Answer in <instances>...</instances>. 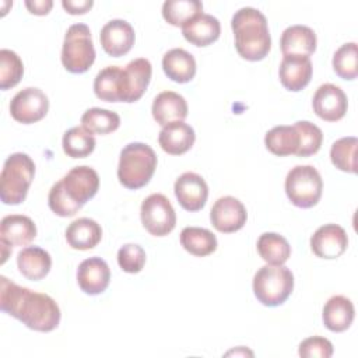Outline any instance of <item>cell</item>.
<instances>
[{
	"label": "cell",
	"mask_w": 358,
	"mask_h": 358,
	"mask_svg": "<svg viewBox=\"0 0 358 358\" xmlns=\"http://www.w3.org/2000/svg\"><path fill=\"white\" fill-rule=\"evenodd\" d=\"M196 69L193 55L182 48H173L162 57V70L166 77L175 83H189L196 76Z\"/></svg>",
	"instance_id": "obj_25"
},
{
	"label": "cell",
	"mask_w": 358,
	"mask_h": 358,
	"mask_svg": "<svg viewBox=\"0 0 358 358\" xmlns=\"http://www.w3.org/2000/svg\"><path fill=\"white\" fill-rule=\"evenodd\" d=\"M24 76V64L20 56L10 50H0V88L3 91L15 87Z\"/></svg>",
	"instance_id": "obj_37"
},
{
	"label": "cell",
	"mask_w": 358,
	"mask_h": 358,
	"mask_svg": "<svg viewBox=\"0 0 358 358\" xmlns=\"http://www.w3.org/2000/svg\"><path fill=\"white\" fill-rule=\"evenodd\" d=\"M17 266L25 278L38 281L45 278L50 271L52 257L39 246H27L18 252Z\"/></svg>",
	"instance_id": "obj_26"
},
{
	"label": "cell",
	"mask_w": 358,
	"mask_h": 358,
	"mask_svg": "<svg viewBox=\"0 0 358 358\" xmlns=\"http://www.w3.org/2000/svg\"><path fill=\"white\" fill-rule=\"evenodd\" d=\"M94 92L101 101L122 102V69L117 66H108L102 69L94 80Z\"/></svg>",
	"instance_id": "obj_29"
},
{
	"label": "cell",
	"mask_w": 358,
	"mask_h": 358,
	"mask_svg": "<svg viewBox=\"0 0 358 358\" xmlns=\"http://www.w3.org/2000/svg\"><path fill=\"white\" fill-rule=\"evenodd\" d=\"M140 218L143 227L154 236H165L176 225L175 210L161 193H152L141 203Z\"/></svg>",
	"instance_id": "obj_9"
},
{
	"label": "cell",
	"mask_w": 358,
	"mask_h": 358,
	"mask_svg": "<svg viewBox=\"0 0 358 358\" xmlns=\"http://www.w3.org/2000/svg\"><path fill=\"white\" fill-rule=\"evenodd\" d=\"M102 49L112 57H120L130 52L134 45V29L124 20H110L99 34Z\"/></svg>",
	"instance_id": "obj_17"
},
{
	"label": "cell",
	"mask_w": 358,
	"mask_h": 358,
	"mask_svg": "<svg viewBox=\"0 0 358 358\" xmlns=\"http://www.w3.org/2000/svg\"><path fill=\"white\" fill-rule=\"evenodd\" d=\"M63 8L66 10V13L77 15V14H85L87 11L91 10V7L94 6L92 0H63L62 1Z\"/></svg>",
	"instance_id": "obj_41"
},
{
	"label": "cell",
	"mask_w": 358,
	"mask_h": 358,
	"mask_svg": "<svg viewBox=\"0 0 358 358\" xmlns=\"http://www.w3.org/2000/svg\"><path fill=\"white\" fill-rule=\"evenodd\" d=\"M316 34L306 25H291L281 35V52L284 56L296 55L309 57L316 50Z\"/></svg>",
	"instance_id": "obj_22"
},
{
	"label": "cell",
	"mask_w": 358,
	"mask_h": 358,
	"mask_svg": "<svg viewBox=\"0 0 358 358\" xmlns=\"http://www.w3.org/2000/svg\"><path fill=\"white\" fill-rule=\"evenodd\" d=\"M323 192V180L312 165H296L285 178V193L289 201L299 208H310L317 204Z\"/></svg>",
	"instance_id": "obj_8"
},
{
	"label": "cell",
	"mask_w": 358,
	"mask_h": 358,
	"mask_svg": "<svg viewBox=\"0 0 358 358\" xmlns=\"http://www.w3.org/2000/svg\"><path fill=\"white\" fill-rule=\"evenodd\" d=\"M298 354L303 358H329L333 355V344L320 336L308 337L299 344Z\"/></svg>",
	"instance_id": "obj_40"
},
{
	"label": "cell",
	"mask_w": 358,
	"mask_h": 358,
	"mask_svg": "<svg viewBox=\"0 0 358 358\" xmlns=\"http://www.w3.org/2000/svg\"><path fill=\"white\" fill-rule=\"evenodd\" d=\"M178 203L186 211H199L204 207L208 197V186L206 180L194 172L182 173L173 186Z\"/></svg>",
	"instance_id": "obj_16"
},
{
	"label": "cell",
	"mask_w": 358,
	"mask_h": 358,
	"mask_svg": "<svg viewBox=\"0 0 358 358\" xmlns=\"http://www.w3.org/2000/svg\"><path fill=\"white\" fill-rule=\"evenodd\" d=\"M196 141L193 127L185 122H172L162 126L158 143L161 148L171 155H182L187 152Z\"/></svg>",
	"instance_id": "obj_20"
},
{
	"label": "cell",
	"mask_w": 358,
	"mask_h": 358,
	"mask_svg": "<svg viewBox=\"0 0 358 358\" xmlns=\"http://www.w3.org/2000/svg\"><path fill=\"white\" fill-rule=\"evenodd\" d=\"M155 168V151L144 143H130L120 151L117 179L124 187L137 190L150 182Z\"/></svg>",
	"instance_id": "obj_4"
},
{
	"label": "cell",
	"mask_w": 358,
	"mask_h": 358,
	"mask_svg": "<svg viewBox=\"0 0 358 358\" xmlns=\"http://www.w3.org/2000/svg\"><path fill=\"white\" fill-rule=\"evenodd\" d=\"M182 34L194 46H208L220 38L221 25L215 17L201 13L182 27Z\"/></svg>",
	"instance_id": "obj_24"
},
{
	"label": "cell",
	"mask_w": 358,
	"mask_h": 358,
	"mask_svg": "<svg viewBox=\"0 0 358 358\" xmlns=\"http://www.w3.org/2000/svg\"><path fill=\"white\" fill-rule=\"evenodd\" d=\"M201 13L203 4L199 0H166L162 4V17L173 27H183Z\"/></svg>",
	"instance_id": "obj_32"
},
{
	"label": "cell",
	"mask_w": 358,
	"mask_h": 358,
	"mask_svg": "<svg viewBox=\"0 0 358 358\" xmlns=\"http://www.w3.org/2000/svg\"><path fill=\"white\" fill-rule=\"evenodd\" d=\"M95 138L91 133H88L83 126H76L69 129L63 134L62 147L67 157L71 158H85L95 148Z\"/></svg>",
	"instance_id": "obj_34"
},
{
	"label": "cell",
	"mask_w": 358,
	"mask_h": 358,
	"mask_svg": "<svg viewBox=\"0 0 358 358\" xmlns=\"http://www.w3.org/2000/svg\"><path fill=\"white\" fill-rule=\"evenodd\" d=\"M35 175L32 158L24 152L11 154L1 169L0 175V199L4 204H21L28 193Z\"/></svg>",
	"instance_id": "obj_5"
},
{
	"label": "cell",
	"mask_w": 358,
	"mask_h": 358,
	"mask_svg": "<svg viewBox=\"0 0 358 358\" xmlns=\"http://www.w3.org/2000/svg\"><path fill=\"white\" fill-rule=\"evenodd\" d=\"M152 67L151 63L144 59L138 57L127 63L124 69H122V85H123V95L122 102L131 103L138 101L151 80Z\"/></svg>",
	"instance_id": "obj_15"
},
{
	"label": "cell",
	"mask_w": 358,
	"mask_h": 358,
	"mask_svg": "<svg viewBox=\"0 0 358 358\" xmlns=\"http://www.w3.org/2000/svg\"><path fill=\"white\" fill-rule=\"evenodd\" d=\"M257 252L267 264L282 266L291 256L288 241L275 232H264L257 239Z\"/></svg>",
	"instance_id": "obj_31"
},
{
	"label": "cell",
	"mask_w": 358,
	"mask_h": 358,
	"mask_svg": "<svg viewBox=\"0 0 358 358\" xmlns=\"http://www.w3.org/2000/svg\"><path fill=\"white\" fill-rule=\"evenodd\" d=\"M95 56L90 28L85 24H73L69 27L62 48L63 67L73 74L85 73L94 64Z\"/></svg>",
	"instance_id": "obj_7"
},
{
	"label": "cell",
	"mask_w": 358,
	"mask_h": 358,
	"mask_svg": "<svg viewBox=\"0 0 358 358\" xmlns=\"http://www.w3.org/2000/svg\"><path fill=\"white\" fill-rule=\"evenodd\" d=\"M333 70L343 80H355L358 76V49L355 42L341 45L333 56Z\"/></svg>",
	"instance_id": "obj_36"
},
{
	"label": "cell",
	"mask_w": 358,
	"mask_h": 358,
	"mask_svg": "<svg viewBox=\"0 0 358 358\" xmlns=\"http://www.w3.org/2000/svg\"><path fill=\"white\" fill-rule=\"evenodd\" d=\"M110 281V268L101 257H90L80 263L77 268V284L87 295L102 294Z\"/></svg>",
	"instance_id": "obj_18"
},
{
	"label": "cell",
	"mask_w": 358,
	"mask_h": 358,
	"mask_svg": "<svg viewBox=\"0 0 358 358\" xmlns=\"http://www.w3.org/2000/svg\"><path fill=\"white\" fill-rule=\"evenodd\" d=\"M236 52L242 59L257 62L264 59L271 48L267 20L253 7L239 8L231 20Z\"/></svg>",
	"instance_id": "obj_3"
},
{
	"label": "cell",
	"mask_w": 358,
	"mask_h": 358,
	"mask_svg": "<svg viewBox=\"0 0 358 358\" xmlns=\"http://www.w3.org/2000/svg\"><path fill=\"white\" fill-rule=\"evenodd\" d=\"M180 245L190 255L204 257L215 252L217 238L211 231L206 228L186 227L180 232Z\"/></svg>",
	"instance_id": "obj_30"
},
{
	"label": "cell",
	"mask_w": 358,
	"mask_h": 358,
	"mask_svg": "<svg viewBox=\"0 0 358 358\" xmlns=\"http://www.w3.org/2000/svg\"><path fill=\"white\" fill-rule=\"evenodd\" d=\"M315 113L326 122H337L344 117L348 101L344 91L334 84H322L312 99Z\"/></svg>",
	"instance_id": "obj_13"
},
{
	"label": "cell",
	"mask_w": 358,
	"mask_h": 358,
	"mask_svg": "<svg viewBox=\"0 0 358 358\" xmlns=\"http://www.w3.org/2000/svg\"><path fill=\"white\" fill-rule=\"evenodd\" d=\"M25 7L28 8V11L31 14H35V15H46L50 8L53 7V1L50 0H27L25 1Z\"/></svg>",
	"instance_id": "obj_42"
},
{
	"label": "cell",
	"mask_w": 358,
	"mask_h": 358,
	"mask_svg": "<svg viewBox=\"0 0 358 358\" xmlns=\"http://www.w3.org/2000/svg\"><path fill=\"white\" fill-rule=\"evenodd\" d=\"M299 143L301 138L295 126H275L264 136L266 148L277 157H285L292 154L296 155L299 150Z\"/></svg>",
	"instance_id": "obj_28"
},
{
	"label": "cell",
	"mask_w": 358,
	"mask_h": 358,
	"mask_svg": "<svg viewBox=\"0 0 358 358\" xmlns=\"http://www.w3.org/2000/svg\"><path fill=\"white\" fill-rule=\"evenodd\" d=\"M299 133V138H301V143H299V150L296 152L298 157H309V155H313L316 154L320 147H322V141H323V133L322 130L308 122V120H298L295 124H294Z\"/></svg>",
	"instance_id": "obj_38"
},
{
	"label": "cell",
	"mask_w": 358,
	"mask_h": 358,
	"mask_svg": "<svg viewBox=\"0 0 358 358\" xmlns=\"http://www.w3.org/2000/svg\"><path fill=\"white\" fill-rule=\"evenodd\" d=\"M348 246V236L343 227L324 224L319 227L310 238V249L320 259H337Z\"/></svg>",
	"instance_id": "obj_14"
},
{
	"label": "cell",
	"mask_w": 358,
	"mask_h": 358,
	"mask_svg": "<svg viewBox=\"0 0 358 358\" xmlns=\"http://www.w3.org/2000/svg\"><path fill=\"white\" fill-rule=\"evenodd\" d=\"M81 126L91 134H109L119 129L120 117L113 110L91 108L83 113Z\"/></svg>",
	"instance_id": "obj_33"
},
{
	"label": "cell",
	"mask_w": 358,
	"mask_h": 358,
	"mask_svg": "<svg viewBox=\"0 0 358 358\" xmlns=\"http://www.w3.org/2000/svg\"><path fill=\"white\" fill-rule=\"evenodd\" d=\"M102 239V228L92 218H77L66 229V241L71 249L88 250Z\"/></svg>",
	"instance_id": "obj_23"
},
{
	"label": "cell",
	"mask_w": 358,
	"mask_h": 358,
	"mask_svg": "<svg viewBox=\"0 0 358 358\" xmlns=\"http://www.w3.org/2000/svg\"><path fill=\"white\" fill-rule=\"evenodd\" d=\"M210 220L218 232L232 234L243 228L248 220V213L242 201L232 196H224L211 207Z\"/></svg>",
	"instance_id": "obj_12"
},
{
	"label": "cell",
	"mask_w": 358,
	"mask_h": 358,
	"mask_svg": "<svg viewBox=\"0 0 358 358\" xmlns=\"http://www.w3.org/2000/svg\"><path fill=\"white\" fill-rule=\"evenodd\" d=\"M312 62L306 56H284L278 69L280 81L284 88L292 92L303 90L312 78Z\"/></svg>",
	"instance_id": "obj_19"
},
{
	"label": "cell",
	"mask_w": 358,
	"mask_h": 358,
	"mask_svg": "<svg viewBox=\"0 0 358 358\" xmlns=\"http://www.w3.org/2000/svg\"><path fill=\"white\" fill-rule=\"evenodd\" d=\"M229 354H235V355H238V354H241V351H229V352H228V355H229ZM243 354H249V355H252V352H250V351H248V350H246V351H243Z\"/></svg>",
	"instance_id": "obj_43"
},
{
	"label": "cell",
	"mask_w": 358,
	"mask_h": 358,
	"mask_svg": "<svg viewBox=\"0 0 358 358\" xmlns=\"http://www.w3.org/2000/svg\"><path fill=\"white\" fill-rule=\"evenodd\" d=\"M294 289V275L284 266L266 264L253 277V294L264 306H280Z\"/></svg>",
	"instance_id": "obj_6"
},
{
	"label": "cell",
	"mask_w": 358,
	"mask_h": 358,
	"mask_svg": "<svg viewBox=\"0 0 358 358\" xmlns=\"http://www.w3.org/2000/svg\"><path fill=\"white\" fill-rule=\"evenodd\" d=\"M358 140L357 137L348 136L336 140L330 148V159L333 165L348 173L357 172V162H355V152H357Z\"/></svg>",
	"instance_id": "obj_35"
},
{
	"label": "cell",
	"mask_w": 358,
	"mask_h": 358,
	"mask_svg": "<svg viewBox=\"0 0 358 358\" xmlns=\"http://www.w3.org/2000/svg\"><path fill=\"white\" fill-rule=\"evenodd\" d=\"M49 110L46 94L36 87H27L18 91L10 102L11 117L22 124H31L42 120Z\"/></svg>",
	"instance_id": "obj_10"
},
{
	"label": "cell",
	"mask_w": 358,
	"mask_h": 358,
	"mask_svg": "<svg viewBox=\"0 0 358 358\" xmlns=\"http://www.w3.org/2000/svg\"><path fill=\"white\" fill-rule=\"evenodd\" d=\"M36 236V225L34 221L21 214L6 215L0 224V248L1 264L6 263L13 246H27Z\"/></svg>",
	"instance_id": "obj_11"
},
{
	"label": "cell",
	"mask_w": 358,
	"mask_h": 358,
	"mask_svg": "<svg viewBox=\"0 0 358 358\" xmlns=\"http://www.w3.org/2000/svg\"><path fill=\"white\" fill-rule=\"evenodd\" d=\"M99 189V176L91 166L71 168L56 182L48 196L49 208L59 217H73Z\"/></svg>",
	"instance_id": "obj_2"
},
{
	"label": "cell",
	"mask_w": 358,
	"mask_h": 358,
	"mask_svg": "<svg viewBox=\"0 0 358 358\" xmlns=\"http://www.w3.org/2000/svg\"><path fill=\"white\" fill-rule=\"evenodd\" d=\"M354 313V305L347 296L334 295L324 303L322 319L330 331L341 333L351 326Z\"/></svg>",
	"instance_id": "obj_27"
},
{
	"label": "cell",
	"mask_w": 358,
	"mask_h": 358,
	"mask_svg": "<svg viewBox=\"0 0 358 358\" xmlns=\"http://www.w3.org/2000/svg\"><path fill=\"white\" fill-rule=\"evenodd\" d=\"M151 112L154 120L165 126L172 122H183L187 117V103L178 92L164 91L154 98Z\"/></svg>",
	"instance_id": "obj_21"
},
{
	"label": "cell",
	"mask_w": 358,
	"mask_h": 358,
	"mask_svg": "<svg viewBox=\"0 0 358 358\" xmlns=\"http://www.w3.org/2000/svg\"><path fill=\"white\" fill-rule=\"evenodd\" d=\"M0 308L28 329L41 333L55 330L62 317L52 296L21 287L4 275L0 277Z\"/></svg>",
	"instance_id": "obj_1"
},
{
	"label": "cell",
	"mask_w": 358,
	"mask_h": 358,
	"mask_svg": "<svg viewBox=\"0 0 358 358\" xmlns=\"http://www.w3.org/2000/svg\"><path fill=\"white\" fill-rule=\"evenodd\" d=\"M145 252L137 243H126L117 250L119 267L130 274L140 273L145 264Z\"/></svg>",
	"instance_id": "obj_39"
}]
</instances>
